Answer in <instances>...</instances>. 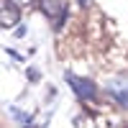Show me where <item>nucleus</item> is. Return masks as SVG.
Wrapping results in <instances>:
<instances>
[{
	"mask_svg": "<svg viewBox=\"0 0 128 128\" xmlns=\"http://www.w3.org/2000/svg\"><path fill=\"white\" fill-rule=\"evenodd\" d=\"M74 126H77V128H95L90 115H77V118H74Z\"/></svg>",
	"mask_w": 128,
	"mask_h": 128,
	"instance_id": "39448f33",
	"label": "nucleus"
},
{
	"mask_svg": "<svg viewBox=\"0 0 128 128\" xmlns=\"http://www.w3.org/2000/svg\"><path fill=\"white\" fill-rule=\"evenodd\" d=\"M105 90H108V95L123 105V108L128 110V74H120V77H113L108 84H105Z\"/></svg>",
	"mask_w": 128,
	"mask_h": 128,
	"instance_id": "f03ea898",
	"label": "nucleus"
},
{
	"mask_svg": "<svg viewBox=\"0 0 128 128\" xmlns=\"http://www.w3.org/2000/svg\"><path fill=\"white\" fill-rule=\"evenodd\" d=\"M20 23V5H16L13 0H3L0 3V26L13 28Z\"/></svg>",
	"mask_w": 128,
	"mask_h": 128,
	"instance_id": "20e7f679",
	"label": "nucleus"
},
{
	"mask_svg": "<svg viewBox=\"0 0 128 128\" xmlns=\"http://www.w3.org/2000/svg\"><path fill=\"white\" fill-rule=\"evenodd\" d=\"M41 10H44V16L49 18V23L54 26V31H59L64 18H67V5H64L62 0H41Z\"/></svg>",
	"mask_w": 128,
	"mask_h": 128,
	"instance_id": "f257e3e1",
	"label": "nucleus"
},
{
	"mask_svg": "<svg viewBox=\"0 0 128 128\" xmlns=\"http://www.w3.org/2000/svg\"><path fill=\"white\" fill-rule=\"evenodd\" d=\"M67 82L69 87L74 90V95L82 100H92L95 95H98V87H95V82H90L87 77H77V74H67Z\"/></svg>",
	"mask_w": 128,
	"mask_h": 128,
	"instance_id": "7ed1b4c3",
	"label": "nucleus"
},
{
	"mask_svg": "<svg viewBox=\"0 0 128 128\" xmlns=\"http://www.w3.org/2000/svg\"><path fill=\"white\" fill-rule=\"evenodd\" d=\"M13 3H16V5H20V8H26V5H34L36 0H13Z\"/></svg>",
	"mask_w": 128,
	"mask_h": 128,
	"instance_id": "6e6552de",
	"label": "nucleus"
},
{
	"mask_svg": "<svg viewBox=\"0 0 128 128\" xmlns=\"http://www.w3.org/2000/svg\"><path fill=\"white\" fill-rule=\"evenodd\" d=\"M92 3V0H80V5H90Z\"/></svg>",
	"mask_w": 128,
	"mask_h": 128,
	"instance_id": "9d476101",
	"label": "nucleus"
},
{
	"mask_svg": "<svg viewBox=\"0 0 128 128\" xmlns=\"http://www.w3.org/2000/svg\"><path fill=\"white\" fill-rule=\"evenodd\" d=\"M13 115H16V120H20V123H28V120H31L28 113H18V110H13Z\"/></svg>",
	"mask_w": 128,
	"mask_h": 128,
	"instance_id": "423d86ee",
	"label": "nucleus"
},
{
	"mask_svg": "<svg viewBox=\"0 0 128 128\" xmlns=\"http://www.w3.org/2000/svg\"><path fill=\"white\" fill-rule=\"evenodd\" d=\"M13 36H16V38H23V36H26V26L20 23V26L16 28V34H13Z\"/></svg>",
	"mask_w": 128,
	"mask_h": 128,
	"instance_id": "0eeeda50",
	"label": "nucleus"
},
{
	"mask_svg": "<svg viewBox=\"0 0 128 128\" xmlns=\"http://www.w3.org/2000/svg\"><path fill=\"white\" fill-rule=\"evenodd\" d=\"M28 80L36 82V80H38V72H36V69H28Z\"/></svg>",
	"mask_w": 128,
	"mask_h": 128,
	"instance_id": "1a4fd4ad",
	"label": "nucleus"
}]
</instances>
